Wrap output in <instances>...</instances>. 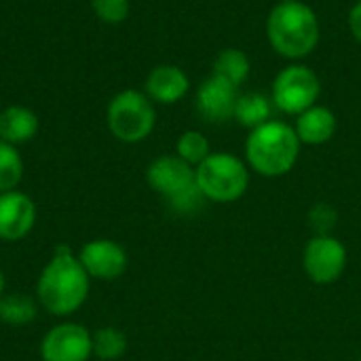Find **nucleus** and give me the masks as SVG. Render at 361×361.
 Here are the masks:
<instances>
[{
	"label": "nucleus",
	"mask_w": 361,
	"mask_h": 361,
	"mask_svg": "<svg viewBox=\"0 0 361 361\" xmlns=\"http://www.w3.org/2000/svg\"><path fill=\"white\" fill-rule=\"evenodd\" d=\"M190 89V80L186 72L178 66L163 63L150 70L146 78V89L144 93L154 102V104H176L180 102Z\"/></svg>",
	"instance_id": "13"
},
{
	"label": "nucleus",
	"mask_w": 361,
	"mask_h": 361,
	"mask_svg": "<svg viewBox=\"0 0 361 361\" xmlns=\"http://www.w3.org/2000/svg\"><path fill=\"white\" fill-rule=\"evenodd\" d=\"M176 154L192 167H199L209 154V140L201 131H184L176 142Z\"/></svg>",
	"instance_id": "21"
},
{
	"label": "nucleus",
	"mask_w": 361,
	"mask_h": 361,
	"mask_svg": "<svg viewBox=\"0 0 361 361\" xmlns=\"http://www.w3.org/2000/svg\"><path fill=\"white\" fill-rule=\"evenodd\" d=\"M38 353L42 361H89L93 357V332L82 324L61 322L44 332Z\"/></svg>",
	"instance_id": "9"
},
{
	"label": "nucleus",
	"mask_w": 361,
	"mask_h": 361,
	"mask_svg": "<svg viewBox=\"0 0 361 361\" xmlns=\"http://www.w3.org/2000/svg\"><path fill=\"white\" fill-rule=\"evenodd\" d=\"M4 286H6V281H4V273H2V269H0V298L4 296Z\"/></svg>",
	"instance_id": "25"
},
{
	"label": "nucleus",
	"mask_w": 361,
	"mask_h": 361,
	"mask_svg": "<svg viewBox=\"0 0 361 361\" xmlns=\"http://www.w3.org/2000/svg\"><path fill=\"white\" fill-rule=\"evenodd\" d=\"M38 127V116L27 106H8L0 112V140L6 144H27L36 137Z\"/></svg>",
	"instance_id": "15"
},
{
	"label": "nucleus",
	"mask_w": 361,
	"mask_h": 361,
	"mask_svg": "<svg viewBox=\"0 0 361 361\" xmlns=\"http://www.w3.org/2000/svg\"><path fill=\"white\" fill-rule=\"evenodd\" d=\"M239 99V87L209 76L197 89V112L207 123H226L235 116V106Z\"/></svg>",
	"instance_id": "12"
},
{
	"label": "nucleus",
	"mask_w": 361,
	"mask_h": 361,
	"mask_svg": "<svg viewBox=\"0 0 361 361\" xmlns=\"http://www.w3.org/2000/svg\"><path fill=\"white\" fill-rule=\"evenodd\" d=\"M148 186L161 195L167 205L182 216L195 214L203 205V195L197 186L195 167L182 161L178 154L157 157L146 169Z\"/></svg>",
	"instance_id": "4"
},
{
	"label": "nucleus",
	"mask_w": 361,
	"mask_h": 361,
	"mask_svg": "<svg viewBox=\"0 0 361 361\" xmlns=\"http://www.w3.org/2000/svg\"><path fill=\"white\" fill-rule=\"evenodd\" d=\"M336 220H338V214L328 203H317L309 212V222L317 235H330V231L336 226Z\"/></svg>",
	"instance_id": "23"
},
{
	"label": "nucleus",
	"mask_w": 361,
	"mask_h": 361,
	"mask_svg": "<svg viewBox=\"0 0 361 361\" xmlns=\"http://www.w3.org/2000/svg\"><path fill=\"white\" fill-rule=\"evenodd\" d=\"M38 309V302L25 294H4L0 298V322L13 328H21L36 319Z\"/></svg>",
	"instance_id": "18"
},
{
	"label": "nucleus",
	"mask_w": 361,
	"mask_h": 361,
	"mask_svg": "<svg viewBox=\"0 0 361 361\" xmlns=\"http://www.w3.org/2000/svg\"><path fill=\"white\" fill-rule=\"evenodd\" d=\"M106 125L118 142L137 144L146 140L157 125L154 102L144 91L125 89L110 99Z\"/></svg>",
	"instance_id": "6"
},
{
	"label": "nucleus",
	"mask_w": 361,
	"mask_h": 361,
	"mask_svg": "<svg viewBox=\"0 0 361 361\" xmlns=\"http://www.w3.org/2000/svg\"><path fill=\"white\" fill-rule=\"evenodd\" d=\"M250 70H252L250 57L241 49L231 47V49H222L218 53L212 74L226 80V82H231V85H235V87H241L247 80Z\"/></svg>",
	"instance_id": "17"
},
{
	"label": "nucleus",
	"mask_w": 361,
	"mask_h": 361,
	"mask_svg": "<svg viewBox=\"0 0 361 361\" xmlns=\"http://www.w3.org/2000/svg\"><path fill=\"white\" fill-rule=\"evenodd\" d=\"M78 262L87 271L91 279L97 281H114L118 279L129 264V256L121 243L114 239H91L78 250Z\"/></svg>",
	"instance_id": "10"
},
{
	"label": "nucleus",
	"mask_w": 361,
	"mask_h": 361,
	"mask_svg": "<svg viewBox=\"0 0 361 361\" xmlns=\"http://www.w3.org/2000/svg\"><path fill=\"white\" fill-rule=\"evenodd\" d=\"M91 8L104 23H123L129 17L131 0H91Z\"/></svg>",
	"instance_id": "22"
},
{
	"label": "nucleus",
	"mask_w": 361,
	"mask_h": 361,
	"mask_svg": "<svg viewBox=\"0 0 361 361\" xmlns=\"http://www.w3.org/2000/svg\"><path fill=\"white\" fill-rule=\"evenodd\" d=\"M279 2H286V0H279Z\"/></svg>",
	"instance_id": "26"
},
{
	"label": "nucleus",
	"mask_w": 361,
	"mask_h": 361,
	"mask_svg": "<svg viewBox=\"0 0 361 361\" xmlns=\"http://www.w3.org/2000/svg\"><path fill=\"white\" fill-rule=\"evenodd\" d=\"M322 85L315 70L305 63L286 66L273 80V106L283 114L298 116L317 104Z\"/></svg>",
	"instance_id": "7"
},
{
	"label": "nucleus",
	"mask_w": 361,
	"mask_h": 361,
	"mask_svg": "<svg viewBox=\"0 0 361 361\" xmlns=\"http://www.w3.org/2000/svg\"><path fill=\"white\" fill-rule=\"evenodd\" d=\"M349 30L355 36V40L361 42V0L353 4V8L349 13Z\"/></svg>",
	"instance_id": "24"
},
{
	"label": "nucleus",
	"mask_w": 361,
	"mask_h": 361,
	"mask_svg": "<svg viewBox=\"0 0 361 361\" xmlns=\"http://www.w3.org/2000/svg\"><path fill=\"white\" fill-rule=\"evenodd\" d=\"M89 290L91 277L78 262V256L70 247L57 245L36 279L38 307L53 317L66 319L82 309Z\"/></svg>",
	"instance_id": "1"
},
{
	"label": "nucleus",
	"mask_w": 361,
	"mask_h": 361,
	"mask_svg": "<svg viewBox=\"0 0 361 361\" xmlns=\"http://www.w3.org/2000/svg\"><path fill=\"white\" fill-rule=\"evenodd\" d=\"M271 112H273L271 97H267L264 93L247 91V93H239L233 118L247 129H256L267 121H271Z\"/></svg>",
	"instance_id": "16"
},
{
	"label": "nucleus",
	"mask_w": 361,
	"mask_h": 361,
	"mask_svg": "<svg viewBox=\"0 0 361 361\" xmlns=\"http://www.w3.org/2000/svg\"><path fill=\"white\" fill-rule=\"evenodd\" d=\"M336 116L330 108L326 106H311L302 114L296 116L294 131L300 140V144L309 146H322L330 142L336 133Z\"/></svg>",
	"instance_id": "14"
},
{
	"label": "nucleus",
	"mask_w": 361,
	"mask_h": 361,
	"mask_svg": "<svg viewBox=\"0 0 361 361\" xmlns=\"http://www.w3.org/2000/svg\"><path fill=\"white\" fill-rule=\"evenodd\" d=\"M267 36L275 53L288 59L311 55L319 42V19L315 11L300 0L277 2L267 19Z\"/></svg>",
	"instance_id": "2"
},
{
	"label": "nucleus",
	"mask_w": 361,
	"mask_h": 361,
	"mask_svg": "<svg viewBox=\"0 0 361 361\" xmlns=\"http://www.w3.org/2000/svg\"><path fill=\"white\" fill-rule=\"evenodd\" d=\"M195 173L203 199L214 203L239 201L250 186L247 163L231 152H212L199 167H195Z\"/></svg>",
	"instance_id": "5"
},
{
	"label": "nucleus",
	"mask_w": 361,
	"mask_h": 361,
	"mask_svg": "<svg viewBox=\"0 0 361 361\" xmlns=\"http://www.w3.org/2000/svg\"><path fill=\"white\" fill-rule=\"evenodd\" d=\"M23 178V159L17 146L0 140V192L15 190Z\"/></svg>",
	"instance_id": "20"
},
{
	"label": "nucleus",
	"mask_w": 361,
	"mask_h": 361,
	"mask_svg": "<svg viewBox=\"0 0 361 361\" xmlns=\"http://www.w3.org/2000/svg\"><path fill=\"white\" fill-rule=\"evenodd\" d=\"M127 353V336L114 328L104 326L93 332V357L99 361H116Z\"/></svg>",
	"instance_id": "19"
},
{
	"label": "nucleus",
	"mask_w": 361,
	"mask_h": 361,
	"mask_svg": "<svg viewBox=\"0 0 361 361\" xmlns=\"http://www.w3.org/2000/svg\"><path fill=\"white\" fill-rule=\"evenodd\" d=\"M302 267L313 283L330 286L338 281L347 269V247L332 235H315L305 245Z\"/></svg>",
	"instance_id": "8"
},
{
	"label": "nucleus",
	"mask_w": 361,
	"mask_h": 361,
	"mask_svg": "<svg viewBox=\"0 0 361 361\" xmlns=\"http://www.w3.org/2000/svg\"><path fill=\"white\" fill-rule=\"evenodd\" d=\"M298 154L300 140L294 127L283 121H267L252 129L245 142L247 165L264 178H279L292 171Z\"/></svg>",
	"instance_id": "3"
},
{
	"label": "nucleus",
	"mask_w": 361,
	"mask_h": 361,
	"mask_svg": "<svg viewBox=\"0 0 361 361\" xmlns=\"http://www.w3.org/2000/svg\"><path fill=\"white\" fill-rule=\"evenodd\" d=\"M36 203L27 192L19 188L0 192V241L25 239L36 224Z\"/></svg>",
	"instance_id": "11"
}]
</instances>
